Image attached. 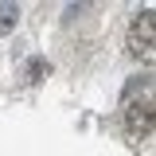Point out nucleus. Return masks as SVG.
<instances>
[{
  "label": "nucleus",
  "mask_w": 156,
  "mask_h": 156,
  "mask_svg": "<svg viewBox=\"0 0 156 156\" xmlns=\"http://www.w3.org/2000/svg\"><path fill=\"white\" fill-rule=\"evenodd\" d=\"M16 20H20V8H16V4H0V31H12Z\"/></svg>",
  "instance_id": "3"
},
{
  "label": "nucleus",
  "mask_w": 156,
  "mask_h": 156,
  "mask_svg": "<svg viewBox=\"0 0 156 156\" xmlns=\"http://www.w3.org/2000/svg\"><path fill=\"white\" fill-rule=\"evenodd\" d=\"M125 133L133 140H148L152 136V94L144 90V98L125 94Z\"/></svg>",
  "instance_id": "1"
},
{
  "label": "nucleus",
  "mask_w": 156,
  "mask_h": 156,
  "mask_svg": "<svg viewBox=\"0 0 156 156\" xmlns=\"http://www.w3.org/2000/svg\"><path fill=\"white\" fill-rule=\"evenodd\" d=\"M43 70H47V66H43V62H39V58H35V62L27 66V78H39V74H43Z\"/></svg>",
  "instance_id": "4"
},
{
  "label": "nucleus",
  "mask_w": 156,
  "mask_h": 156,
  "mask_svg": "<svg viewBox=\"0 0 156 156\" xmlns=\"http://www.w3.org/2000/svg\"><path fill=\"white\" fill-rule=\"evenodd\" d=\"M152 8L148 12H140V16L133 20V27H129V51L140 58H152Z\"/></svg>",
  "instance_id": "2"
}]
</instances>
